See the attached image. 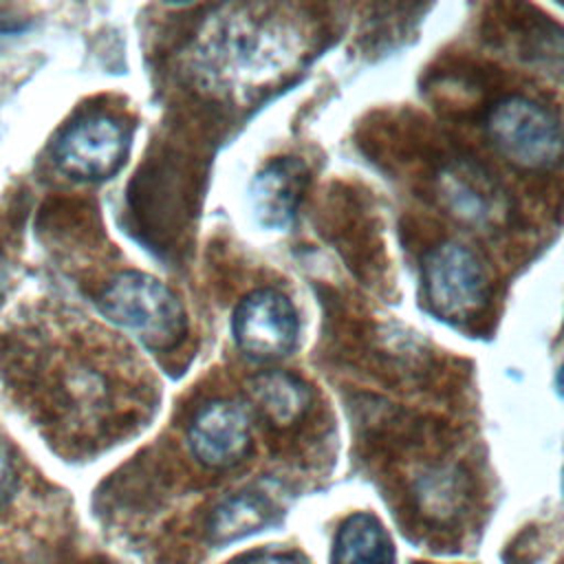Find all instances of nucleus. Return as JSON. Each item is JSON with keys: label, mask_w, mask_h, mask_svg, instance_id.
I'll return each instance as SVG.
<instances>
[{"label": "nucleus", "mask_w": 564, "mask_h": 564, "mask_svg": "<svg viewBox=\"0 0 564 564\" xmlns=\"http://www.w3.org/2000/svg\"><path fill=\"white\" fill-rule=\"evenodd\" d=\"M192 456L207 469L236 467L251 449V419L229 399H212L196 408L185 427Z\"/></svg>", "instance_id": "obj_7"}, {"label": "nucleus", "mask_w": 564, "mask_h": 564, "mask_svg": "<svg viewBox=\"0 0 564 564\" xmlns=\"http://www.w3.org/2000/svg\"><path fill=\"white\" fill-rule=\"evenodd\" d=\"M494 148L516 167L549 170L564 156V130L555 115L538 101L511 95L487 115Z\"/></svg>", "instance_id": "obj_4"}, {"label": "nucleus", "mask_w": 564, "mask_h": 564, "mask_svg": "<svg viewBox=\"0 0 564 564\" xmlns=\"http://www.w3.org/2000/svg\"><path fill=\"white\" fill-rule=\"evenodd\" d=\"M20 485V474L11 447L0 438V511L13 500Z\"/></svg>", "instance_id": "obj_14"}, {"label": "nucleus", "mask_w": 564, "mask_h": 564, "mask_svg": "<svg viewBox=\"0 0 564 564\" xmlns=\"http://www.w3.org/2000/svg\"><path fill=\"white\" fill-rule=\"evenodd\" d=\"M0 377L53 432L108 436L150 408L143 361L112 333L73 315H40L2 333Z\"/></svg>", "instance_id": "obj_1"}, {"label": "nucleus", "mask_w": 564, "mask_h": 564, "mask_svg": "<svg viewBox=\"0 0 564 564\" xmlns=\"http://www.w3.org/2000/svg\"><path fill=\"white\" fill-rule=\"evenodd\" d=\"M95 302L104 317L137 335L154 352L174 350L187 335V315L181 300L150 273L126 269L110 275Z\"/></svg>", "instance_id": "obj_2"}, {"label": "nucleus", "mask_w": 564, "mask_h": 564, "mask_svg": "<svg viewBox=\"0 0 564 564\" xmlns=\"http://www.w3.org/2000/svg\"><path fill=\"white\" fill-rule=\"evenodd\" d=\"M436 192L456 220L482 231L500 225L509 209L500 183L471 159L449 161L436 176Z\"/></svg>", "instance_id": "obj_8"}, {"label": "nucleus", "mask_w": 564, "mask_h": 564, "mask_svg": "<svg viewBox=\"0 0 564 564\" xmlns=\"http://www.w3.org/2000/svg\"><path fill=\"white\" fill-rule=\"evenodd\" d=\"M249 394L273 425H293L311 405V390L300 377L284 370H264L249 381Z\"/></svg>", "instance_id": "obj_10"}, {"label": "nucleus", "mask_w": 564, "mask_h": 564, "mask_svg": "<svg viewBox=\"0 0 564 564\" xmlns=\"http://www.w3.org/2000/svg\"><path fill=\"white\" fill-rule=\"evenodd\" d=\"M560 485H562V496H564V469H562V478H560Z\"/></svg>", "instance_id": "obj_18"}, {"label": "nucleus", "mask_w": 564, "mask_h": 564, "mask_svg": "<svg viewBox=\"0 0 564 564\" xmlns=\"http://www.w3.org/2000/svg\"><path fill=\"white\" fill-rule=\"evenodd\" d=\"M240 564H311L297 553H260L242 560Z\"/></svg>", "instance_id": "obj_16"}, {"label": "nucleus", "mask_w": 564, "mask_h": 564, "mask_svg": "<svg viewBox=\"0 0 564 564\" xmlns=\"http://www.w3.org/2000/svg\"><path fill=\"white\" fill-rule=\"evenodd\" d=\"M236 346L256 361L286 357L297 341L300 322L291 300L275 289H256L245 295L231 317Z\"/></svg>", "instance_id": "obj_6"}, {"label": "nucleus", "mask_w": 564, "mask_h": 564, "mask_svg": "<svg viewBox=\"0 0 564 564\" xmlns=\"http://www.w3.org/2000/svg\"><path fill=\"white\" fill-rule=\"evenodd\" d=\"M273 522V505L264 494L240 491L225 498L207 518L212 544H229L253 535Z\"/></svg>", "instance_id": "obj_11"}, {"label": "nucleus", "mask_w": 564, "mask_h": 564, "mask_svg": "<svg viewBox=\"0 0 564 564\" xmlns=\"http://www.w3.org/2000/svg\"><path fill=\"white\" fill-rule=\"evenodd\" d=\"M31 26V20L18 18V15H0V51L20 37Z\"/></svg>", "instance_id": "obj_15"}, {"label": "nucleus", "mask_w": 564, "mask_h": 564, "mask_svg": "<svg viewBox=\"0 0 564 564\" xmlns=\"http://www.w3.org/2000/svg\"><path fill=\"white\" fill-rule=\"evenodd\" d=\"M101 564H106V562H101Z\"/></svg>", "instance_id": "obj_19"}, {"label": "nucleus", "mask_w": 564, "mask_h": 564, "mask_svg": "<svg viewBox=\"0 0 564 564\" xmlns=\"http://www.w3.org/2000/svg\"><path fill=\"white\" fill-rule=\"evenodd\" d=\"M423 289L430 308L447 322H465L487 302L480 258L460 242H441L423 258Z\"/></svg>", "instance_id": "obj_5"}, {"label": "nucleus", "mask_w": 564, "mask_h": 564, "mask_svg": "<svg viewBox=\"0 0 564 564\" xmlns=\"http://www.w3.org/2000/svg\"><path fill=\"white\" fill-rule=\"evenodd\" d=\"M132 123L121 115L90 110L66 123L53 139L51 154L59 172L77 181L115 176L130 152Z\"/></svg>", "instance_id": "obj_3"}, {"label": "nucleus", "mask_w": 564, "mask_h": 564, "mask_svg": "<svg viewBox=\"0 0 564 564\" xmlns=\"http://www.w3.org/2000/svg\"><path fill=\"white\" fill-rule=\"evenodd\" d=\"M555 392L560 397H564V364L560 366V370L555 372Z\"/></svg>", "instance_id": "obj_17"}, {"label": "nucleus", "mask_w": 564, "mask_h": 564, "mask_svg": "<svg viewBox=\"0 0 564 564\" xmlns=\"http://www.w3.org/2000/svg\"><path fill=\"white\" fill-rule=\"evenodd\" d=\"M306 185L308 170L300 159L280 156L267 163L249 185V205L258 225L273 231L289 229Z\"/></svg>", "instance_id": "obj_9"}, {"label": "nucleus", "mask_w": 564, "mask_h": 564, "mask_svg": "<svg viewBox=\"0 0 564 564\" xmlns=\"http://www.w3.org/2000/svg\"><path fill=\"white\" fill-rule=\"evenodd\" d=\"M333 560L335 564H394V546L381 522L359 511L341 522Z\"/></svg>", "instance_id": "obj_12"}, {"label": "nucleus", "mask_w": 564, "mask_h": 564, "mask_svg": "<svg viewBox=\"0 0 564 564\" xmlns=\"http://www.w3.org/2000/svg\"><path fill=\"white\" fill-rule=\"evenodd\" d=\"M465 498V485L452 467H434L416 482V500L423 513L434 520L452 518Z\"/></svg>", "instance_id": "obj_13"}]
</instances>
